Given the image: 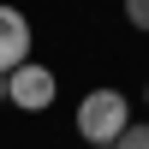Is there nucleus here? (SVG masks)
Returning a JSON list of instances; mask_svg holds the SVG:
<instances>
[{
	"instance_id": "423d86ee",
	"label": "nucleus",
	"mask_w": 149,
	"mask_h": 149,
	"mask_svg": "<svg viewBox=\"0 0 149 149\" xmlns=\"http://www.w3.org/2000/svg\"><path fill=\"white\" fill-rule=\"evenodd\" d=\"M0 102H6V78H0Z\"/></svg>"
},
{
	"instance_id": "f257e3e1",
	"label": "nucleus",
	"mask_w": 149,
	"mask_h": 149,
	"mask_svg": "<svg viewBox=\"0 0 149 149\" xmlns=\"http://www.w3.org/2000/svg\"><path fill=\"white\" fill-rule=\"evenodd\" d=\"M131 125V102L119 90H90L78 102V137L90 143V149H102V143H119V131Z\"/></svg>"
},
{
	"instance_id": "39448f33",
	"label": "nucleus",
	"mask_w": 149,
	"mask_h": 149,
	"mask_svg": "<svg viewBox=\"0 0 149 149\" xmlns=\"http://www.w3.org/2000/svg\"><path fill=\"white\" fill-rule=\"evenodd\" d=\"M125 24H137V30H149V0H125Z\"/></svg>"
},
{
	"instance_id": "6e6552de",
	"label": "nucleus",
	"mask_w": 149,
	"mask_h": 149,
	"mask_svg": "<svg viewBox=\"0 0 149 149\" xmlns=\"http://www.w3.org/2000/svg\"><path fill=\"white\" fill-rule=\"evenodd\" d=\"M102 149H113V143H102Z\"/></svg>"
},
{
	"instance_id": "7ed1b4c3",
	"label": "nucleus",
	"mask_w": 149,
	"mask_h": 149,
	"mask_svg": "<svg viewBox=\"0 0 149 149\" xmlns=\"http://www.w3.org/2000/svg\"><path fill=\"white\" fill-rule=\"evenodd\" d=\"M24 60H30V18L18 6H0V78L18 72Z\"/></svg>"
},
{
	"instance_id": "0eeeda50",
	"label": "nucleus",
	"mask_w": 149,
	"mask_h": 149,
	"mask_svg": "<svg viewBox=\"0 0 149 149\" xmlns=\"http://www.w3.org/2000/svg\"><path fill=\"white\" fill-rule=\"evenodd\" d=\"M143 102H149V84H143Z\"/></svg>"
},
{
	"instance_id": "f03ea898",
	"label": "nucleus",
	"mask_w": 149,
	"mask_h": 149,
	"mask_svg": "<svg viewBox=\"0 0 149 149\" xmlns=\"http://www.w3.org/2000/svg\"><path fill=\"white\" fill-rule=\"evenodd\" d=\"M60 95V78L42 66V60H24L18 72H6V102L24 107V113H42V107H54Z\"/></svg>"
},
{
	"instance_id": "20e7f679",
	"label": "nucleus",
	"mask_w": 149,
	"mask_h": 149,
	"mask_svg": "<svg viewBox=\"0 0 149 149\" xmlns=\"http://www.w3.org/2000/svg\"><path fill=\"white\" fill-rule=\"evenodd\" d=\"M113 149H149V119H143V125H125Z\"/></svg>"
}]
</instances>
